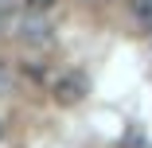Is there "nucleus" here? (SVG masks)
I'll return each instance as SVG.
<instances>
[{
  "label": "nucleus",
  "mask_w": 152,
  "mask_h": 148,
  "mask_svg": "<svg viewBox=\"0 0 152 148\" xmlns=\"http://www.w3.org/2000/svg\"><path fill=\"white\" fill-rule=\"evenodd\" d=\"M58 4V0H23V8H27V16H47L51 8Z\"/></svg>",
  "instance_id": "obj_4"
},
{
  "label": "nucleus",
  "mask_w": 152,
  "mask_h": 148,
  "mask_svg": "<svg viewBox=\"0 0 152 148\" xmlns=\"http://www.w3.org/2000/svg\"><path fill=\"white\" fill-rule=\"evenodd\" d=\"M129 8H133V16H137V23H144V27H152V0H129Z\"/></svg>",
  "instance_id": "obj_3"
},
{
  "label": "nucleus",
  "mask_w": 152,
  "mask_h": 148,
  "mask_svg": "<svg viewBox=\"0 0 152 148\" xmlns=\"http://www.w3.org/2000/svg\"><path fill=\"white\" fill-rule=\"evenodd\" d=\"M8 8H12V0H0V12H8Z\"/></svg>",
  "instance_id": "obj_5"
},
{
  "label": "nucleus",
  "mask_w": 152,
  "mask_h": 148,
  "mask_svg": "<svg viewBox=\"0 0 152 148\" xmlns=\"http://www.w3.org/2000/svg\"><path fill=\"white\" fill-rule=\"evenodd\" d=\"M51 94H55V101H58V105H78V101L90 94V78H86L82 70H66L63 78H55Z\"/></svg>",
  "instance_id": "obj_1"
},
{
  "label": "nucleus",
  "mask_w": 152,
  "mask_h": 148,
  "mask_svg": "<svg viewBox=\"0 0 152 148\" xmlns=\"http://www.w3.org/2000/svg\"><path fill=\"white\" fill-rule=\"evenodd\" d=\"M0 140H4V121H0Z\"/></svg>",
  "instance_id": "obj_6"
},
{
  "label": "nucleus",
  "mask_w": 152,
  "mask_h": 148,
  "mask_svg": "<svg viewBox=\"0 0 152 148\" xmlns=\"http://www.w3.org/2000/svg\"><path fill=\"white\" fill-rule=\"evenodd\" d=\"M47 35H51L47 20H43V23H39V16H27V20H23V39H31V43H47Z\"/></svg>",
  "instance_id": "obj_2"
}]
</instances>
